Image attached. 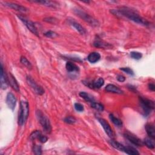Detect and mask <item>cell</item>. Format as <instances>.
<instances>
[{"label": "cell", "instance_id": "cell-19", "mask_svg": "<svg viewBox=\"0 0 155 155\" xmlns=\"http://www.w3.org/2000/svg\"><path fill=\"white\" fill-rule=\"evenodd\" d=\"M145 128L149 137L154 139L155 137V129L154 125L152 124H147L145 125Z\"/></svg>", "mask_w": 155, "mask_h": 155}, {"label": "cell", "instance_id": "cell-35", "mask_svg": "<svg viewBox=\"0 0 155 155\" xmlns=\"http://www.w3.org/2000/svg\"><path fill=\"white\" fill-rule=\"evenodd\" d=\"M44 21L48 22V23H51V24H55L56 22V19H55L53 17H48V18H45L44 19Z\"/></svg>", "mask_w": 155, "mask_h": 155}, {"label": "cell", "instance_id": "cell-28", "mask_svg": "<svg viewBox=\"0 0 155 155\" xmlns=\"http://www.w3.org/2000/svg\"><path fill=\"white\" fill-rule=\"evenodd\" d=\"M42 135L41 132L39 130H35L34 131H33L30 136V139L31 140H35V139H39V137Z\"/></svg>", "mask_w": 155, "mask_h": 155}, {"label": "cell", "instance_id": "cell-2", "mask_svg": "<svg viewBox=\"0 0 155 155\" xmlns=\"http://www.w3.org/2000/svg\"><path fill=\"white\" fill-rule=\"evenodd\" d=\"M29 115V105L27 101H21L18 116V124L22 126L27 121Z\"/></svg>", "mask_w": 155, "mask_h": 155}, {"label": "cell", "instance_id": "cell-14", "mask_svg": "<svg viewBox=\"0 0 155 155\" xmlns=\"http://www.w3.org/2000/svg\"><path fill=\"white\" fill-rule=\"evenodd\" d=\"M93 45L97 48H101L104 49H110L113 47V45L108 42H106L104 41L97 39L94 41Z\"/></svg>", "mask_w": 155, "mask_h": 155}, {"label": "cell", "instance_id": "cell-11", "mask_svg": "<svg viewBox=\"0 0 155 155\" xmlns=\"http://www.w3.org/2000/svg\"><path fill=\"white\" fill-rule=\"evenodd\" d=\"M8 77L7 75L5 74V72L4 70L2 64H1V88L5 90L7 88L8 86Z\"/></svg>", "mask_w": 155, "mask_h": 155}, {"label": "cell", "instance_id": "cell-38", "mask_svg": "<svg viewBox=\"0 0 155 155\" xmlns=\"http://www.w3.org/2000/svg\"><path fill=\"white\" fill-rule=\"evenodd\" d=\"M148 88L152 91H154L155 90V85L153 83H150L148 84Z\"/></svg>", "mask_w": 155, "mask_h": 155}, {"label": "cell", "instance_id": "cell-22", "mask_svg": "<svg viewBox=\"0 0 155 155\" xmlns=\"http://www.w3.org/2000/svg\"><path fill=\"white\" fill-rule=\"evenodd\" d=\"M110 142L111 145L113 148H114L115 149L118 150H119L120 151L125 152V148H126V146H124L122 144H121L120 143H119V142H118L117 141H115L114 140H111Z\"/></svg>", "mask_w": 155, "mask_h": 155}, {"label": "cell", "instance_id": "cell-10", "mask_svg": "<svg viewBox=\"0 0 155 155\" xmlns=\"http://www.w3.org/2000/svg\"><path fill=\"white\" fill-rule=\"evenodd\" d=\"M6 103L10 109L13 110L16 104V98L12 93H8L6 97Z\"/></svg>", "mask_w": 155, "mask_h": 155}, {"label": "cell", "instance_id": "cell-36", "mask_svg": "<svg viewBox=\"0 0 155 155\" xmlns=\"http://www.w3.org/2000/svg\"><path fill=\"white\" fill-rule=\"evenodd\" d=\"M39 140L41 142H42V143H45V142H46L47 141V140H48V137H46V136H43V135L42 134V135L39 137Z\"/></svg>", "mask_w": 155, "mask_h": 155}, {"label": "cell", "instance_id": "cell-1", "mask_svg": "<svg viewBox=\"0 0 155 155\" xmlns=\"http://www.w3.org/2000/svg\"><path fill=\"white\" fill-rule=\"evenodd\" d=\"M110 12L114 15L125 17L139 24L146 26L149 25V22L145 19L141 17L136 10L128 7L124 6L117 9H112L110 10Z\"/></svg>", "mask_w": 155, "mask_h": 155}, {"label": "cell", "instance_id": "cell-9", "mask_svg": "<svg viewBox=\"0 0 155 155\" xmlns=\"http://www.w3.org/2000/svg\"><path fill=\"white\" fill-rule=\"evenodd\" d=\"M124 136L126 137L127 139H128L131 143H132L134 145L140 147V146H142L143 145L142 140H141L136 135L133 134V133H131L129 131H126L124 133Z\"/></svg>", "mask_w": 155, "mask_h": 155}, {"label": "cell", "instance_id": "cell-27", "mask_svg": "<svg viewBox=\"0 0 155 155\" xmlns=\"http://www.w3.org/2000/svg\"><path fill=\"white\" fill-rule=\"evenodd\" d=\"M91 106L92 108H93L95 110H96L97 111H102L104 110V105L102 104H100V103H98V102H93L91 103Z\"/></svg>", "mask_w": 155, "mask_h": 155}, {"label": "cell", "instance_id": "cell-39", "mask_svg": "<svg viewBox=\"0 0 155 155\" xmlns=\"http://www.w3.org/2000/svg\"><path fill=\"white\" fill-rule=\"evenodd\" d=\"M128 89L130 90H131V91H136V87H134V86H133V85H128Z\"/></svg>", "mask_w": 155, "mask_h": 155}, {"label": "cell", "instance_id": "cell-12", "mask_svg": "<svg viewBox=\"0 0 155 155\" xmlns=\"http://www.w3.org/2000/svg\"><path fill=\"white\" fill-rule=\"evenodd\" d=\"M4 5L6 7H9L10 8H12L13 10H15L20 12L25 13V12H26L27 11V9L25 7L22 6V5H19L18 4H16V3L5 2H4Z\"/></svg>", "mask_w": 155, "mask_h": 155}, {"label": "cell", "instance_id": "cell-20", "mask_svg": "<svg viewBox=\"0 0 155 155\" xmlns=\"http://www.w3.org/2000/svg\"><path fill=\"white\" fill-rule=\"evenodd\" d=\"M100 59L101 55L97 52H91L88 54L87 57L88 61L91 63H96L99 61Z\"/></svg>", "mask_w": 155, "mask_h": 155}, {"label": "cell", "instance_id": "cell-30", "mask_svg": "<svg viewBox=\"0 0 155 155\" xmlns=\"http://www.w3.org/2000/svg\"><path fill=\"white\" fill-rule=\"evenodd\" d=\"M64 121L65 123L68 124H73L76 122V120L74 117L70 116H67V117H65L64 119Z\"/></svg>", "mask_w": 155, "mask_h": 155}, {"label": "cell", "instance_id": "cell-7", "mask_svg": "<svg viewBox=\"0 0 155 155\" xmlns=\"http://www.w3.org/2000/svg\"><path fill=\"white\" fill-rule=\"evenodd\" d=\"M18 18H19V19L25 24V25L27 27V28L31 32L33 33V34H35V35L36 36H38V30L35 25V24L28 20V19H27L25 17H24L21 15H18Z\"/></svg>", "mask_w": 155, "mask_h": 155}, {"label": "cell", "instance_id": "cell-17", "mask_svg": "<svg viewBox=\"0 0 155 155\" xmlns=\"http://www.w3.org/2000/svg\"><path fill=\"white\" fill-rule=\"evenodd\" d=\"M33 2H37L39 4H41L45 6L48 7H51L53 8H56L59 6V4L56 2V1H32Z\"/></svg>", "mask_w": 155, "mask_h": 155}, {"label": "cell", "instance_id": "cell-18", "mask_svg": "<svg viewBox=\"0 0 155 155\" xmlns=\"http://www.w3.org/2000/svg\"><path fill=\"white\" fill-rule=\"evenodd\" d=\"M105 90L107 92L116 93V94H122L123 91L120 89L118 87L113 84H108L105 87Z\"/></svg>", "mask_w": 155, "mask_h": 155}, {"label": "cell", "instance_id": "cell-29", "mask_svg": "<svg viewBox=\"0 0 155 155\" xmlns=\"http://www.w3.org/2000/svg\"><path fill=\"white\" fill-rule=\"evenodd\" d=\"M130 56L133 59H136V60H139L141 59V58L142 57V53L137 51H131L130 53Z\"/></svg>", "mask_w": 155, "mask_h": 155}, {"label": "cell", "instance_id": "cell-24", "mask_svg": "<svg viewBox=\"0 0 155 155\" xmlns=\"http://www.w3.org/2000/svg\"><path fill=\"white\" fill-rule=\"evenodd\" d=\"M154 139L151 137H146L144 140H143V144H145L148 148L154 149Z\"/></svg>", "mask_w": 155, "mask_h": 155}, {"label": "cell", "instance_id": "cell-3", "mask_svg": "<svg viewBox=\"0 0 155 155\" xmlns=\"http://www.w3.org/2000/svg\"><path fill=\"white\" fill-rule=\"evenodd\" d=\"M139 99L140 105L142 110L143 115L145 116H148L154 108V101L142 96H140Z\"/></svg>", "mask_w": 155, "mask_h": 155}, {"label": "cell", "instance_id": "cell-15", "mask_svg": "<svg viewBox=\"0 0 155 155\" xmlns=\"http://www.w3.org/2000/svg\"><path fill=\"white\" fill-rule=\"evenodd\" d=\"M68 22L69 24L73 26L80 34L81 35H84L86 33V30L78 22H77L76 21H75L74 20H73V19H69L68 20Z\"/></svg>", "mask_w": 155, "mask_h": 155}, {"label": "cell", "instance_id": "cell-13", "mask_svg": "<svg viewBox=\"0 0 155 155\" xmlns=\"http://www.w3.org/2000/svg\"><path fill=\"white\" fill-rule=\"evenodd\" d=\"M104 84V80L102 78H98L97 80L92 82H87L86 85H88L91 88H100Z\"/></svg>", "mask_w": 155, "mask_h": 155}, {"label": "cell", "instance_id": "cell-33", "mask_svg": "<svg viewBox=\"0 0 155 155\" xmlns=\"http://www.w3.org/2000/svg\"><path fill=\"white\" fill-rule=\"evenodd\" d=\"M74 107L75 110L79 112H82L84 110V106L80 103H75L74 105Z\"/></svg>", "mask_w": 155, "mask_h": 155}, {"label": "cell", "instance_id": "cell-4", "mask_svg": "<svg viewBox=\"0 0 155 155\" xmlns=\"http://www.w3.org/2000/svg\"><path fill=\"white\" fill-rule=\"evenodd\" d=\"M36 116L44 131L47 133H50L51 131V126L47 116H45L41 110H37L36 111Z\"/></svg>", "mask_w": 155, "mask_h": 155}, {"label": "cell", "instance_id": "cell-25", "mask_svg": "<svg viewBox=\"0 0 155 155\" xmlns=\"http://www.w3.org/2000/svg\"><path fill=\"white\" fill-rule=\"evenodd\" d=\"M109 117L110 119V120H111V122L116 126L120 127L122 126V122L121 120H120L119 119H118L117 117H116L113 114H110L109 115Z\"/></svg>", "mask_w": 155, "mask_h": 155}, {"label": "cell", "instance_id": "cell-34", "mask_svg": "<svg viewBox=\"0 0 155 155\" xmlns=\"http://www.w3.org/2000/svg\"><path fill=\"white\" fill-rule=\"evenodd\" d=\"M120 70H121L122 71L125 72L126 73H127L128 74H130V75H134V72L129 67H122L120 68Z\"/></svg>", "mask_w": 155, "mask_h": 155}, {"label": "cell", "instance_id": "cell-23", "mask_svg": "<svg viewBox=\"0 0 155 155\" xmlns=\"http://www.w3.org/2000/svg\"><path fill=\"white\" fill-rule=\"evenodd\" d=\"M79 96L82 97L85 101H86L87 102H94V98L90 96L89 94H88L87 93L85 92V91H81L79 93Z\"/></svg>", "mask_w": 155, "mask_h": 155}, {"label": "cell", "instance_id": "cell-5", "mask_svg": "<svg viewBox=\"0 0 155 155\" xmlns=\"http://www.w3.org/2000/svg\"><path fill=\"white\" fill-rule=\"evenodd\" d=\"M73 11H74V13L78 16H79V18L82 19L84 21L87 22V23H88L91 25L95 26V27L99 25V22H98L97 20L94 19L93 17H92L90 15L87 14V13H85V12H84L81 9L76 8H74L73 10Z\"/></svg>", "mask_w": 155, "mask_h": 155}, {"label": "cell", "instance_id": "cell-6", "mask_svg": "<svg viewBox=\"0 0 155 155\" xmlns=\"http://www.w3.org/2000/svg\"><path fill=\"white\" fill-rule=\"evenodd\" d=\"M27 82L36 94L39 95H42L44 93V90L42 88V87L39 85L31 76H27Z\"/></svg>", "mask_w": 155, "mask_h": 155}, {"label": "cell", "instance_id": "cell-8", "mask_svg": "<svg viewBox=\"0 0 155 155\" xmlns=\"http://www.w3.org/2000/svg\"><path fill=\"white\" fill-rule=\"evenodd\" d=\"M99 122L101 124V125H102V127H103L105 132L106 133V134L111 139L114 138V134L113 133V130L111 129L110 124L108 123V122H107L106 120H105L103 118L101 117H97V118Z\"/></svg>", "mask_w": 155, "mask_h": 155}, {"label": "cell", "instance_id": "cell-26", "mask_svg": "<svg viewBox=\"0 0 155 155\" xmlns=\"http://www.w3.org/2000/svg\"><path fill=\"white\" fill-rule=\"evenodd\" d=\"M20 61L22 63V64L24 65L25 67H26L28 69L31 70L32 68L31 64L30 62V61H28V59L25 57L21 56V59H20Z\"/></svg>", "mask_w": 155, "mask_h": 155}, {"label": "cell", "instance_id": "cell-21", "mask_svg": "<svg viewBox=\"0 0 155 155\" xmlns=\"http://www.w3.org/2000/svg\"><path fill=\"white\" fill-rule=\"evenodd\" d=\"M65 67L69 73L78 72L79 71V67L71 62H67L65 64Z\"/></svg>", "mask_w": 155, "mask_h": 155}, {"label": "cell", "instance_id": "cell-37", "mask_svg": "<svg viewBox=\"0 0 155 155\" xmlns=\"http://www.w3.org/2000/svg\"><path fill=\"white\" fill-rule=\"evenodd\" d=\"M117 80L119 82H122L125 81V78L124 76L119 74V75H117Z\"/></svg>", "mask_w": 155, "mask_h": 155}, {"label": "cell", "instance_id": "cell-31", "mask_svg": "<svg viewBox=\"0 0 155 155\" xmlns=\"http://www.w3.org/2000/svg\"><path fill=\"white\" fill-rule=\"evenodd\" d=\"M33 152L35 154L37 155H40L42 154V150H41V147L38 145H35L33 147Z\"/></svg>", "mask_w": 155, "mask_h": 155}, {"label": "cell", "instance_id": "cell-16", "mask_svg": "<svg viewBox=\"0 0 155 155\" xmlns=\"http://www.w3.org/2000/svg\"><path fill=\"white\" fill-rule=\"evenodd\" d=\"M8 84L10 85V86L16 91H19V86L18 85V83L17 82V81L16 80V79L15 78V77L10 73L8 75Z\"/></svg>", "mask_w": 155, "mask_h": 155}, {"label": "cell", "instance_id": "cell-32", "mask_svg": "<svg viewBox=\"0 0 155 155\" xmlns=\"http://www.w3.org/2000/svg\"><path fill=\"white\" fill-rule=\"evenodd\" d=\"M44 35L47 37V38H54L56 36H58L57 33H55L54 31H47V32H45L44 33Z\"/></svg>", "mask_w": 155, "mask_h": 155}]
</instances>
